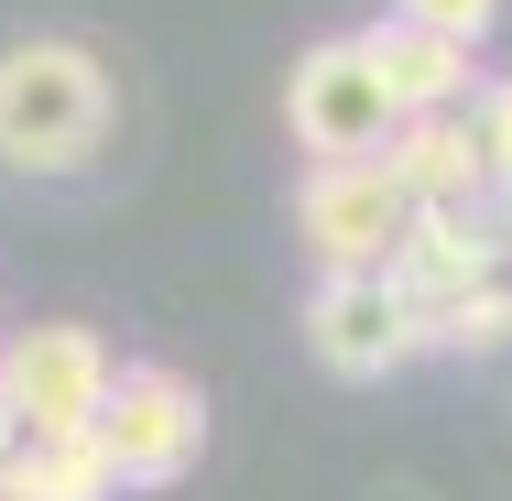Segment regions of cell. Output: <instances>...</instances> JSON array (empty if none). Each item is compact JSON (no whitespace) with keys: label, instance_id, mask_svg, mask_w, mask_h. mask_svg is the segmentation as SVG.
Instances as JSON below:
<instances>
[{"label":"cell","instance_id":"6da1fadb","mask_svg":"<svg viewBox=\"0 0 512 501\" xmlns=\"http://www.w3.org/2000/svg\"><path fill=\"white\" fill-rule=\"evenodd\" d=\"M109 131V66L66 33L0 44V164L11 175H77Z\"/></svg>","mask_w":512,"mask_h":501},{"label":"cell","instance_id":"7a4b0ae2","mask_svg":"<svg viewBox=\"0 0 512 501\" xmlns=\"http://www.w3.org/2000/svg\"><path fill=\"white\" fill-rule=\"evenodd\" d=\"M109 382H120V360L99 327H11L0 338V414L22 436H99Z\"/></svg>","mask_w":512,"mask_h":501},{"label":"cell","instance_id":"3957f363","mask_svg":"<svg viewBox=\"0 0 512 501\" xmlns=\"http://www.w3.org/2000/svg\"><path fill=\"white\" fill-rule=\"evenodd\" d=\"M414 218L425 207L404 197L393 164H306V186H295V229H306L316 273H393Z\"/></svg>","mask_w":512,"mask_h":501},{"label":"cell","instance_id":"277c9868","mask_svg":"<svg viewBox=\"0 0 512 501\" xmlns=\"http://www.w3.org/2000/svg\"><path fill=\"white\" fill-rule=\"evenodd\" d=\"M284 120H295V142H306L316 164H382V153H393V131H404V109H393V88L371 77L360 33H327V44L295 55Z\"/></svg>","mask_w":512,"mask_h":501},{"label":"cell","instance_id":"5b68a950","mask_svg":"<svg viewBox=\"0 0 512 501\" xmlns=\"http://www.w3.org/2000/svg\"><path fill=\"white\" fill-rule=\"evenodd\" d=\"M99 447H109V469H120V491H175V480L197 469V447H207L197 382L164 371V360H120L109 414H99Z\"/></svg>","mask_w":512,"mask_h":501},{"label":"cell","instance_id":"8992f818","mask_svg":"<svg viewBox=\"0 0 512 501\" xmlns=\"http://www.w3.org/2000/svg\"><path fill=\"white\" fill-rule=\"evenodd\" d=\"M306 349L327 382H382V371H404L414 349H436L425 338V316L393 273H316L306 295Z\"/></svg>","mask_w":512,"mask_h":501},{"label":"cell","instance_id":"52a82bcc","mask_svg":"<svg viewBox=\"0 0 512 501\" xmlns=\"http://www.w3.org/2000/svg\"><path fill=\"white\" fill-rule=\"evenodd\" d=\"M360 55H371V77L393 88L404 120H447V109L480 99V77H469V44H447V33H425L404 11H382V22H360Z\"/></svg>","mask_w":512,"mask_h":501},{"label":"cell","instance_id":"ba28073f","mask_svg":"<svg viewBox=\"0 0 512 501\" xmlns=\"http://www.w3.org/2000/svg\"><path fill=\"white\" fill-rule=\"evenodd\" d=\"M382 164L404 175V197L425 207V218H480V207H502V197H491V164H480L469 109H447V120H404Z\"/></svg>","mask_w":512,"mask_h":501},{"label":"cell","instance_id":"9c48e42d","mask_svg":"<svg viewBox=\"0 0 512 501\" xmlns=\"http://www.w3.org/2000/svg\"><path fill=\"white\" fill-rule=\"evenodd\" d=\"M491 218H502V207H480V218H414L393 284L414 295L425 338H436L447 316H469V305H480V273H491Z\"/></svg>","mask_w":512,"mask_h":501},{"label":"cell","instance_id":"30bf717a","mask_svg":"<svg viewBox=\"0 0 512 501\" xmlns=\"http://www.w3.org/2000/svg\"><path fill=\"white\" fill-rule=\"evenodd\" d=\"M120 469H109L99 436H11L0 458V501H109Z\"/></svg>","mask_w":512,"mask_h":501},{"label":"cell","instance_id":"8fae6325","mask_svg":"<svg viewBox=\"0 0 512 501\" xmlns=\"http://www.w3.org/2000/svg\"><path fill=\"white\" fill-rule=\"evenodd\" d=\"M436 349H469V360L512 349V207L491 218V273H480V305H469V316H447V327H436Z\"/></svg>","mask_w":512,"mask_h":501},{"label":"cell","instance_id":"7c38bea8","mask_svg":"<svg viewBox=\"0 0 512 501\" xmlns=\"http://www.w3.org/2000/svg\"><path fill=\"white\" fill-rule=\"evenodd\" d=\"M469 131H480V164H491V197L512 207V77H480V99H469Z\"/></svg>","mask_w":512,"mask_h":501},{"label":"cell","instance_id":"4fadbf2b","mask_svg":"<svg viewBox=\"0 0 512 501\" xmlns=\"http://www.w3.org/2000/svg\"><path fill=\"white\" fill-rule=\"evenodd\" d=\"M404 22H425V33H447V44H480L491 22H502V0H393Z\"/></svg>","mask_w":512,"mask_h":501}]
</instances>
